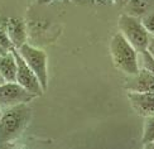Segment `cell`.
Instances as JSON below:
<instances>
[{"label": "cell", "mask_w": 154, "mask_h": 149, "mask_svg": "<svg viewBox=\"0 0 154 149\" xmlns=\"http://www.w3.org/2000/svg\"><path fill=\"white\" fill-rule=\"evenodd\" d=\"M146 51H148L150 56L154 58V37H150L149 43H148V46H146Z\"/></svg>", "instance_id": "cell-14"}, {"label": "cell", "mask_w": 154, "mask_h": 149, "mask_svg": "<svg viewBox=\"0 0 154 149\" xmlns=\"http://www.w3.org/2000/svg\"><path fill=\"white\" fill-rule=\"evenodd\" d=\"M37 96L34 94L27 91L17 81L4 82L3 85H0V107L3 110L20 104H29Z\"/></svg>", "instance_id": "cell-5"}, {"label": "cell", "mask_w": 154, "mask_h": 149, "mask_svg": "<svg viewBox=\"0 0 154 149\" xmlns=\"http://www.w3.org/2000/svg\"><path fill=\"white\" fill-rule=\"evenodd\" d=\"M128 79L124 82V87L128 91L137 92H149L154 91V76L148 70L140 67L138 73L134 76H126Z\"/></svg>", "instance_id": "cell-8"}, {"label": "cell", "mask_w": 154, "mask_h": 149, "mask_svg": "<svg viewBox=\"0 0 154 149\" xmlns=\"http://www.w3.org/2000/svg\"><path fill=\"white\" fill-rule=\"evenodd\" d=\"M2 114H3V109L0 107V116H2Z\"/></svg>", "instance_id": "cell-19"}, {"label": "cell", "mask_w": 154, "mask_h": 149, "mask_svg": "<svg viewBox=\"0 0 154 149\" xmlns=\"http://www.w3.org/2000/svg\"><path fill=\"white\" fill-rule=\"evenodd\" d=\"M142 23L144 25V28L146 29V32H148L152 37H154V13L144 17L142 19Z\"/></svg>", "instance_id": "cell-13"}, {"label": "cell", "mask_w": 154, "mask_h": 149, "mask_svg": "<svg viewBox=\"0 0 154 149\" xmlns=\"http://www.w3.org/2000/svg\"><path fill=\"white\" fill-rule=\"evenodd\" d=\"M5 52H8V51H5L4 48H3V46L0 44V54H3V53H5Z\"/></svg>", "instance_id": "cell-18"}, {"label": "cell", "mask_w": 154, "mask_h": 149, "mask_svg": "<svg viewBox=\"0 0 154 149\" xmlns=\"http://www.w3.org/2000/svg\"><path fill=\"white\" fill-rule=\"evenodd\" d=\"M19 54L23 57V60L32 68V71L38 77L43 90L46 91L48 88V56L41 48L32 46L28 42L22 44L17 48Z\"/></svg>", "instance_id": "cell-4"}, {"label": "cell", "mask_w": 154, "mask_h": 149, "mask_svg": "<svg viewBox=\"0 0 154 149\" xmlns=\"http://www.w3.org/2000/svg\"><path fill=\"white\" fill-rule=\"evenodd\" d=\"M139 64L140 67L148 70L154 76V58L150 56V53L146 49L139 52Z\"/></svg>", "instance_id": "cell-12"}, {"label": "cell", "mask_w": 154, "mask_h": 149, "mask_svg": "<svg viewBox=\"0 0 154 149\" xmlns=\"http://www.w3.org/2000/svg\"><path fill=\"white\" fill-rule=\"evenodd\" d=\"M154 141V115L146 116L143 125V134H142V143L146 145Z\"/></svg>", "instance_id": "cell-11"}, {"label": "cell", "mask_w": 154, "mask_h": 149, "mask_svg": "<svg viewBox=\"0 0 154 149\" xmlns=\"http://www.w3.org/2000/svg\"><path fill=\"white\" fill-rule=\"evenodd\" d=\"M11 52L13 54L15 57V61H17V82L22 87H24L27 91L34 94L37 98L38 96H42L44 94V90L41 85L39 80H38V77L35 76V73L32 71V68L27 64L23 60V57L19 54V52L15 47L11 48Z\"/></svg>", "instance_id": "cell-6"}, {"label": "cell", "mask_w": 154, "mask_h": 149, "mask_svg": "<svg viewBox=\"0 0 154 149\" xmlns=\"http://www.w3.org/2000/svg\"><path fill=\"white\" fill-rule=\"evenodd\" d=\"M33 118V110L28 104L13 106L3 110L0 116V147H5L25 132Z\"/></svg>", "instance_id": "cell-1"}, {"label": "cell", "mask_w": 154, "mask_h": 149, "mask_svg": "<svg viewBox=\"0 0 154 149\" xmlns=\"http://www.w3.org/2000/svg\"><path fill=\"white\" fill-rule=\"evenodd\" d=\"M35 2L41 5H47V4H51L52 2H54V0H35Z\"/></svg>", "instance_id": "cell-16"}, {"label": "cell", "mask_w": 154, "mask_h": 149, "mask_svg": "<svg viewBox=\"0 0 154 149\" xmlns=\"http://www.w3.org/2000/svg\"><path fill=\"white\" fill-rule=\"evenodd\" d=\"M4 82H6V81H5V79H4V77L2 76V73H0V85H3Z\"/></svg>", "instance_id": "cell-17"}, {"label": "cell", "mask_w": 154, "mask_h": 149, "mask_svg": "<svg viewBox=\"0 0 154 149\" xmlns=\"http://www.w3.org/2000/svg\"><path fill=\"white\" fill-rule=\"evenodd\" d=\"M17 61L11 49L0 54V73L6 82H14L17 80Z\"/></svg>", "instance_id": "cell-10"}, {"label": "cell", "mask_w": 154, "mask_h": 149, "mask_svg": "<svg viewBox=\"0 0 154 149\" xmlns=\"http://www.w3.org/2000/svg\"><path fill=\"white\" fill-rule=\"evenodd\" d=\"M111 2L115 4H119V5H125V4L129 3L130 0H111Z\"/></svg>", "instance_id": "cell-15"}, {"label": "cell", "mask_w": 154, "mask_h": 149, "mask_svg": "<svg viewBox=\"0 0 154 149\" xmlns=\"http://www.w3.org/2000/svg\"><path fill=\"white\" fill-rule=\"evenodd\" d=\"M109 53H110L114 67L125 76H134L140 68L139 52L128 42L124 36L116 32L109 42Z\"/></svg>", "instance_id": "cell-2"}, {"label": "cell", "mask_w": 154, "mask_h": 149, "mask_svg": "<svg viewBox=\"0 0 154 149\" xmlns=\"http://www.w3.org/2000/svg\"><path fill=\"white\" fill-rule=\"evenodd\" d=\"M128 100H129L133 110L138 115L143 116V118L154 115V91H128Z\"/></svg>", "instance_id": "cell-7"}, {"label": "cell", "mask_w": 154, "mask_h": 149, "mask_svg": "<svg viewBox=\"0 0 154 149\" xmlns=\"http://www.w3.org/2000/svg\"><path fill=\"white\" fill-rule=\"evenodd\" d=\"M118 28L125 39L138 52L146 49L152 36L144 28L140 18L129 13H124L118 19Z\"/></svg>", "instance_id": "cell-3"}, {"label": "cell", "mask_w": 154, "mask_h": 149, "mask_svg": "<svg viewBox=\"0 0 154 149\" xmlns=\"http://www.w3.org/2000/svg\"><path fill=\"white\" fill-rule=\"evenodd\" d=\"M6 33L13 44V47L19 48L27 42V28H25V23L22 19L18 18H10L6 22Z\"/></svg>", "instance_id": "cell-9"}]
</instances>
